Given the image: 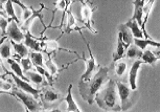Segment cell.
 I'll use <instances>...</instances> for the list:
<instances>
[{
	"mask_svg": "<svg viewBox=\"0 0 160 112\" xmlns=\"http://www.w3.org/2000/svg\"><path fill=\"white\" fill-rule=\"evenodd\" d=\"M143 64L142 60H134L131 63V66L129 68V72H128V84L130 86V88L132 90H136L137 89V85H136V79H137V74L138 70H139L140 66Z\"/></svg>",
	"mask_w": 160,
	"mask_h": 112,
	"instance_id": "8fae6325",
	"label": "cell"
},
{
	"mask_svg": "<svg viewBox=\"0 0 160 112\" xmlns=\"http://www.w3.org/2000/svg\"><path fill=\"white\" fill-rule=\"evenodd\" d=\"M40 93V99L43 103L44 108H47L48 106L53 105L56 103H61L63 99L61 92L56 90L50 84L43 86V90H41Z\"/></svg>",
	"mask_w": 160,
	"mask_h": 112,
	"instance_id": "5b68a950",
	"label": "cell"
},
{
	"mask_svg": "<svg viewBox=\"0 0 160 112\" xmlns=\"http://www.w3.org/2000/svg\"><path fill=\"white\" fill-rule=\"evenodd\" d=\"M29 59L32 62L34 66H42L45 67L44 65V56L41 51H34V50H29Z\"/></svg>",
	"mask_w": 160,
	"mask_h": 112,
	"instance_id": "83f0119b",
	"label": "cell"
},
{
	"mask_svg": "<svg viewBox=\"0 0 160 112\" xmlns=\"http://www.w3.org/2000/svg\"><path fill=\"white\" fill-rule=\"evenodd\" d=\"M80 2L82 3V10H81V14H82L83 17V22L85 24L86 28H88L90 32L94 33V34H98V32L95 31L92 27V15L93 12L95 11V8H92V3L89 1V0H80Z\"/></svg>",
	"mask_w": 160,
	"mask_h": 112,
	"instance_id": "ba28073f",
	"label": "cell"
},
{
	"mask_svg": "<svg viewBox=\"0 0 160 112\" xmlns=\"http://www.w3.org/2000/svg\"><path fill=\"white\" fill-rule=\"evenodd\" d=\"M7 37L15 42H22L24 40V32L21 31L19 24L15 20L10 21V24H8L7 29Z\"/></svg>",
	"mask_w": 160,
	"mask_h": 112,
	"instance_id": "7c38bea8",
	"label": "cell"
},
{
	"mask_svg": "<svg viewBox=\"0 0 160 112\" xmlns=\"http://www.w3.org/2000/svg\"><path fill=\"white\" fill-rule=\"evenodd\" d=\"M127 51H125V58L128 60H137L141 58V54H142V50L139 47L136 46L134 43L130 44L127 47Z\"/></svg>",
	"mask_w": 160,
	"mask_h": 112,
	"instance_id": "d6986e66",
	"label": "cell"
},
{
	"mask_svg": "<svg viewBox=\"0 0 160 112\" xmlns=\"http://www.w3.org/2000/svg\"><path fill=\"white\" fill-rule=\"evenodd\" d=\"M12 19L10 18V19H7V17H3L0 15V31H1L2 33V37H5L7 36V29H8V24H10V21Z\"/></svg>",
	"mask_w": 160,
	"mask_h": 112,
	"instance_id": "1f68e13d",
	"label": "cell"
},
{
	"mask_svg": "<svg viewBox=\"0 0 160 112\" xmlns=\"http://www.w3.org/2000/svg\"><path fill=\"white\" fill-rule=\"evenodd\" d=\"M8 74L12 75V78H13V80L15 82V85H16L17 88H19L21 90H23V91H25V92L29 93V94H32L35 99H40V92H41V90H38V89L34 88V87L31 85L29 81L23 80V79L19 78L18 75L13 74V72H8Z\"/></svg>",
	"mask_w": 160,
	"mask_h": 112,
	"instance_id": "9c48e42d",
	"label": "cell"
},
{
	"mask_svg": "<svg viewBox=\"0 0 160 112\" xmlns=\"http://www.w3.org/2000/svg\"><path fill=\"white\" fill-rule=\"evenodd\" d=\"M0 93H3V91H1V90H0Z\"/></svg>",
	"mask_w": 160,
	"mask_h": 112,
	"instance_id": "8d00e7d4",
	"label": "cell"
},
{
	"mask_svg": "<svg viewBox=\"0 0 160 112\" xmlns=\"http://www.w3.org/2000/svg\"><path fill=\"white\" fill-rule=\"evenodd\" d=\"M4 12L7 13V15L8 17H11L12 20H15L18 24H19V25H21V22L19 21V19L17 18L16 13H15V8L13 7V1H12V0H7V1H5Z\"/></svg>",
	"mask_w": 160,
	"mask_h": 112,
	"instance_id": "f1b7e54d",
	"label": "cell"
},
{
	"mask_svg": "<svg viewBox=\"0 0 160 112\" xmlns=\"http://www.w3.org/2000/svg\"><path fill=\"white\" fill-rule=\"evenodd\" d=\"M129 66H130V60L126 59L123 57V58L117 60L116 62H113V64L110 68L113 70V74L117 79V81L125 82L127 80V78H128Z\"/></svg>",
	"mask_w": 160,
	"mask_h": 112,
	"instance_id": "8992f818",
	"label": "cell"
},
{
	"mask_svg": "<svg viewBox=\"0 0 160 112\" xmlns=\"http://www.w3.org/2000/svg\"><path fill=\"white\" fill-rule=\"evenodd\" d=\"M116 83V90L118 93L119 105L122 108V111H127L133 105V91L130 88L129 85H127L125 82L115 81Z\"/></svg>",
	"mask_w": 160,
	"mask_h": 112,
	"instance_id": "277c9868",
	"label": "cell"
},
{
	"mask_svg": "<svg viewBox=\"0 0 160 112\" xmlns=\"http://www.w3.org/2000/svg\"><path fill=\"white\" fill-rule=\"evenodd\" d=\"M133 43H134L136 46H138L141 50H144L147 48V46H154L159 48L160 47V43L159 42H156L154 40H151V39H137V38H133Z\"/></svg>",
	"mask_w": 160,
	"mask_h": 112,
	"instance_id": "cb8c5ba5",
	"label": "cell"
},
{
	"mask_svg": "<svg viewBox=\"0 0 160 112\" xmlns=\"http://www.w3.org/2000/svg\"><path fill=\"white\" fill-rule=\"evenodd\" d=\"M125 25L130 29L133 38H137V39L143 38V33L140 29V26L138 25V23L134 19H130L128 22L125 23Z\"/></svg>",
	"mask_w": 160,
	"mask_h": 112,
	"instance_id": "ffe728a7",
	"label": "cell"
},
{
	"mask_svg": "<svg viewBox=\"0 0 160 112\" xmlns=\"http://www.w3.org/2000/svg\"><path fill=\"white\" fill-rule=\"evenodd\" d=\"M118 33L122 36L123 45H125V48L127 49V47L129 46L130 44L133 43V36L130 32V29L127 27L125 24H120V26L118 27Z\"/></svg>",
	"mask_w": 160,
	"mask_h": 112,
	"instance_id": "7402d4cb",
	"label": "cell"
},
{
	"mask_svg": "<svg viewBox=\"0 0 160 112\" xmlns=\"http://www.w3.org/2000/svg\"><path fill=\"white\" fill-rule=\"evenodd\" d=\"M23 43L25 44V46L31 50L34 51H42L43 48L41 46V42L39 39L34 38L31 34V32H25L24 33V40Z\"/></svg>",
	"mask_w": 160,
	"mask_h": 112,
	"instance_id": "5bb4252c",
	"label": "cell"
},
{
	"mask_svg": "<svg viewBox=\"0 0 160 112\" xmlns=\"http://www.w3.org/2000/svg\"><path fill=\"white\" fill-rule=\"evenodd\" d=\"M11 44H12V46L14 47V50L16 51V53L21 59L28 58L29 56V49L25 46L24 43H21V42H15V41L11 40Z\"/></svg>",
	"mask_w": 160,
	"mask_h": 112,
	"instance_id": "484cf974",
	"label": "cell"
},
{
	"mask_svg": "<svg viewBox=\"0 0 160 112\" xmlns=\"http://www.w3.org/2000/svg\"><path fill=\"white\" fill-rule=\"evenodd\" d=\"M5 77H7V74H0V80H2V79H5Z\"/></svg>",
	"mask_w": 160,
	"mask_h": 112,
	"instance_id": "d590c367",
	"label": "cell"
},
{
	"mask_svg": "<svg viewBox=\"0 0 160 112\" xmlns=\"http://www.w3.org/2000/svg\"><path fill=\"white\" fill-rule=\"evenodd\" d=\"M8 93L19 99V101L24 105V107L26 108L28 111L37 112V111L43 110V109H42V105H41V103L39 102V99H35L32 94H29V93L17 88V87L12 90V92H8Z\"/></svg>",
	"mask_w": 160,
	"mask_h": 112,
	"instance_id": "3957f363",
	"label": "cell"
},
{
	"mask_svg": "<svg viewBox=\"0 0 160 112\" xmlns=\"http://www.w3.org/2000/svg\"><path fill=\"white\" fill-rule=\"evenodd\" d=\"M5 1H7V0H0V10H1V11H4Z\"/></svg>",
	"mask_w": 160,
	"mask_h": 112,
	"instance_id": "e575fe53",
	"label": "cell"
},
{
	"mask_svg": "<svg viewBox=\"0 0 160 112\" xmlns=\"http://www.w3.org/2000/svg\"><path fill=\"white\" fill-rule=\"evenodd\" d=\"M0 90L3 91V93H8L11 90H13V84L11 83V81L2 79V80H0Z\"/></svg>",
	"mask_w": 160,
	"mask_h": 112,
	"instance_id": "d6a6232c",
	"label": "cell"
},
{
	"mask_svg": "<svg viewBox=\"0 0 160 112\" xmlns=\"http://www.w3.org/2000/svg\"><path fill=\"white\" fill-rule=\"evenodd\" d=\"M72 84H69L68 89H67V95L65 96L62 101H65L66 104H67V107H66L65 111L68 112H81L82 110L80 109V107L77 105V103L74 102L73 96H72Z\"/></svg>",
	"mask_w": 160,
	"mask_h": 112,
	"instance_id": "2e32d148",
	"label": "cell"
},
{
	"mask_svg": "<svg viewBox=\"0 0 160 112\" xmlns=\"http://www.w3.org/2000/svg\"><path fill=\"white\" fill-rule=\"evenodd\" d=\"M86 45H87V48H88V50H89V59H86L85 58V53H83L82 59H83V61L85 62V64H86V71L84 72L83 75L81 77L80 82L88 81L89 79L95 74V70L98 69V66H96V63H95L94 56H93V53H92V50H91V47H90L89 42H86Z\"/></svg>",
	"mask_w": 160,
	"mask_h": 112,
	"instance_id": "52a82bcc",
	"label": "cell"
},
{
	"mask_svg": "<svg viewBox=\"0 0 160 112\" xmlns=\"http://www.w3.org/2000/svg\"><path fill=\"white\" fill-rule=\"evenodd\" d=\"M109 74H110V67L98 65V71L88 81L80 82L78 83V91H80V94L84 99H86L89 105H92L94 103L95 94L110 80Z\"/></svg>",
	"mask_w": 160,
	"mask_h": 112,
	"instance_id": "6da1fadb",
	"label": "cell"
},
{
	"mask_svg": "<svg viewBox=\"0 0 160 112\" xmlns=\"http://www.w3.org/2000/svg\"><path fill=\"white\" fill-rule=\"evenodd\" d=\"M41 46L42 48L45 50V51H49V53H56V51H67V53H73V54H77V51H73V50H69L67 48H64V47H61L59 44V40L58 39H56V40H48L46 38H42L41 40Z\"/></svg>",
	"mask_w": 160,
	"mask_h": 112,
	"instance_id": "4fadbf2b",
	"label": "cell"
},
{
	"mask_svg": "<svg viewBox=\"0 0 160 112\" xmlns=\"http://www.w3.org/2000/svg\"><path fill=\"white\" fill-rule=\"evenodd\" d=\"M45 53L47 54V59H44V65H45V67L47 68L48 72L50 74L53 80H56L62 69H60L58 67V65L53 62V59H52V57H51V53H49V51H45Z\"/></svg>",
	"mask_w": 160,
	"mask_h": 112,
	"instance_id": "9a60e30c",
	"label": "cell"
},
{
	"mask_svg": "<svg viewBox=\"0 0 160 112\" xmlns=\"http://www.w3.org/2000/svg\"><path fill=\"white\" fill-rule=\"evenodd\" d=\"M156 0H149L147 3H144L143 8H142V12H143V20H142V27H141V31L143 33V37L146 39H150V36L148 35V33L146 31V24L149 20V17H150V13L152 11V8L154 3H155Z\"/></svg>",
	"mask_w": 160,
	"mask_h": 112,
	"instance_id": "ac0fdd59",
	"label": "cell"
},
{
	"mask_svg": "<svg viewBox=\"0 0 160 112\" xmlns=\"http://www.w3.org/2000/svg\"><path fill=\"white\" fill-rule=\"evenodd\" d=\"M146 0H134L133 1V5H134V15H133L132 19H134L138 23V25L142 27V17H143V12L142 8Z\"/></svg>",
	"mask_w": 160,
	"mask_h": 112,
	"instance_id": "e0dca14e",
	"label": "cell"
},
{
	"mask_svg": "<svg viewBox=\"0 0 160 112\" xmlns=\"http://www.w3.org/2000/svg\"><path fill=\"white\" fill-rule=\"evenodd\" d=\"M7 62L8 63V65H10L11 69L13 70V74H15L16 75H18L19 78L23 79V80H26V81H29L28 78L25 77V75L23 74V71H22V67H21V65L18 63L16 60L14 59H7Z\"/></svg>",
	"mask_w": 160,
	"mask_h": 112,
	"instance_id": "4316f807",
	"label": "cell"
},
{
	"mask_svg": "<svg viewBox=\"0 0 160 112\" xmlns=\"http://www.w3.org/2000/svg\"><path fill=\"white\" fill-rule=\"evenodd\" d=\"M13 1V3L17 4L18 7H19L21 10H22V20L25 21L28 18L31 16V15L32 14V8H28L25 4L22 3V2L20 1V0H12Z\"/></svg>",
	"mask_w": 160,
	"mask_h": 112,
	"instance_id": "f546056e",
	"label": "cell"
},
{
	"mask_svg": "<svg viewBox=\"0 0 160 112\" xmlns=\"http://www.w3.org/2000/svg\"><path fill=\"white\" fill-rule=\"evenodd\" d=\"M11 47H12L11 40L10 41L7 40V43L0 47V57H1L2 59L7 60L8 58H11Z\"/></svg>",
	"mask_w": 160,
	"mask_h": 112,
	"instance_id": "4dcf8cb0",
	"label": "cell"
},
{
	"mask_svg": "<svg viewBox=\"0 0 160 112\" xmlns=\"http://www.w3.org/2000/svg\"><path fill=\"white\" fill-rule=\"evenodd\" d=\"M159 54H160L159 51L154 53V51L150 50V49H147V48H146V49L142 51V54H141L140 59L142 60L143 63H148V64L154 65L157 61H158Z\"/></svg>",
	"mask_w": 160,
	"mask_h": 112,
	"instance_id": "44dd1931",
	"label": "cell"
},
{
	"mask_svg": "<svg viewBox=\"0 0 160 112\" xmlns=\"http://www.w3.org/2000/svg\"><path fill=\"white\" fill-rule=\"evenodd\" d=\"M26 78L28 79L29 82H32L36 85H48V82H45L44 81V78L43 75L39 74L38 71H32V70H29V71H26Z\"/></svg>",
	"mask_w": 160,
	"mask_h": 112,
	"instance_id": "603a6c76",
	"label": "cell"
},
{
	"mask_svg": "<svg viewBox=\"0 0 160 112\" xmlns=\"http://www.w3.org/2000/svg\"><path fill=\"white\" fill-rule=\"evenodd\" d=\"M40 5H41L40 10L36 11V10L32 8V14L25 21H23V23H21L20 28L22 29L24 33L29 31V28H31V26L32 25V23H34L36 18H39V20L41 21L42 25L44 26V28L46 27V25H45V23H44V15H43V13H42V11H43V10H49V8H47L46 7H45L44 3H40Z\"/></svg>",
	"mask_w": 160,
	"mask_h": 112,
	"instance_id": "30bf717a",
	"label": "cell"
},
{
	"mask_svg": "<svg viewBox=\"0 0 160 112\" xmlns=\"http://www.w3.org/2000/svg\"><path fill=\"white\" fill-rule=\"evenodd\" d=\"M125 51H126V48H125V45H123V42H122V36L118 33V37H117V44H116V48L113 53V62H116L117 60L122 59L125 57Z\"/></svg>",
	"mask_w": 160,
	"mask_h": 112,
	"instance_id": "d4e9b609",
	"label": "cell"
},
{
	"mask_svg": "<svg viewBox=\"0 0 160 112\" xmlns=\"http://www.w3.org/2000/svg\"><path fill=\"white\" fill-rule=\"evenodd\" d=\"M20 63H21V67L23 68L24 72L29 71L34 68V64H32V62L31 61L29 58H22L20 60Z\"/></svg>",
	"mask_w": 160,
	"mask_h": 112,
	"instance_id": "836d02e7",
	"label": "cell"
},
{
	"mask_svg": "<svg viewBox=\"0 0 160 112\" xmlns=\"http://www.w3.org/2000/svg\"><path fill=\"white\" fill-rule=\"evenodd\" d=\"M94 101L104 111H122L117 96L116 83L111 79L106 83L104 88L95 94Z\"/></svg>",
	"mask_w": 160,
	"mask_h": 112,
	"instance_id": "7a4b0ae2",
	"label": "cell"
}]
</instances>
